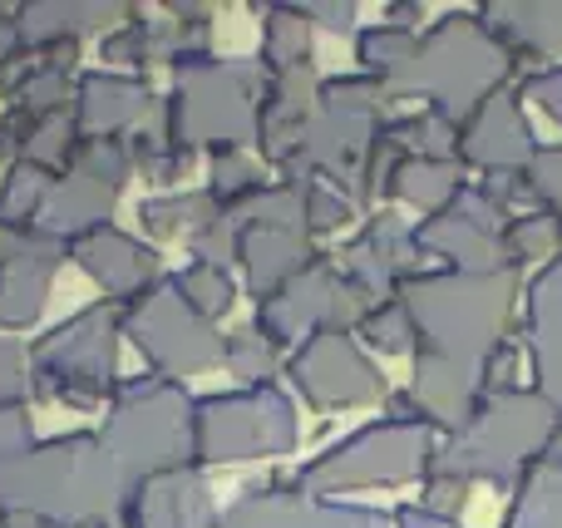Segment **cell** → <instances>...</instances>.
<instances>
[{
    "label": "cell",
    "mask_w": 562,
    "mask_h": 528,
    "mask_svg": "<svg viewBox=\"0 0 562 528\" xmlns=\"http://www.w3.org/2000/svg\"><path fill=\"white\" fill-rule=\"evenodd\" d=\"M400 302L415 326V381L385 395L395 420H415L445 440L464 430L484 401V366L508 341V316L518 306V272H415L400 282Z\"/></svg>",
    "instance_id": "6da1fadb"
},
{
    "label": "cell",
    "mask_w": 562,
    "mask_h": 528,
    "mask_svg": "<svg viewBox=\"0 0 562 528\" xmlns=\"http://www.w3.org/2000/svg\"><path fill=\"white\" fill-rule=\"evenodd\" d=\"M128 499L124 474L114 470L99 435H59L0 460V514H20L45 528H79L119 519Z\"/></svg>",
    "instance_id": "7a4b0ae2"
},
{
    "label": "cell",
    "mask_w": 562,
    "mask_h": 528,
    "mask_svg": "<svg viewBox=\"0 0 562 528\" xmlns=\"http://www.w3.org/2000/svg\"><path fill=\"white\" fill-rule=\"evenodd\" d=\"M518 69V59L488 35V25L474 15H445L429 30H419V49L409 59V69L390 85V99L419 94L425 109L445 114L449 124H464L484 99L504 94L508 75Z\"/></svg>",
    "instance_id": "3957f363"
},
{
    "label": "cell",
    "mask_w": 562,
    "mask_h": 528,
    "mask_svg": "<svg viewBox=\"0 0 562 528\" xmlns=\"http://www.w3.org/2000/svg\"><path fill=\"white\" fill-rule=\"evenodd\" d=\"M558 420L562 415L533 385L488 391L464 420V430L439 440L429 474H454L464 484H518L538 464Z\"/></svg>",
    "instance_id": "277c9868"
},
{
    "label": "cell",
    "mask_w": 562,
    "mask_h": 528,
    "mask_svg": "<svg viewBox=\"0 0 562 528\" xmlns=\"http://www.w3.org/2000/svg\"><path fill=\"white\" fill-rule=\"evenodd\" d=\"M267 75L257 59H188L178 65L173 94L164 104V138L188 154L198 148H257V109Z\"/></svg>",
    "instance_id": "5b68a950"
},
{
    "label": "cell",
    "mask_w": 562,
    "mask_h": 528,
    "mask_svg": "<svg viewBox=\"0 0 562 528\" xmlns=\"http://www.w3.org/2000/svg\"><path fill=\"white\" fill-rule=\"evenodd\" d=\"M99 445L109 450L128 490L158 474L188 470L193 464V395L158 375L124 381L109 401Z\"/></svg>",
    "instance_id": "8992f818"
},
{
    "label": "cell",
    "mask_w": 562,
    "mask_h": 528,
    "mask_svg": "<svg viewBox=\"0 0 562 528\" xmlns=\"http://www.w3.org/2000/svg\"><path fill=\"white\" fill-rule=\"evenodd\" d=\"M435 450H439V435L429 425L385 415V420L360 425L356 435L311 454L296 470V484L306 494H316V499H340V494L380 490V484H409V480L425 484Z\"/></svg>",
    "instance_id": "52a82bcc"
},
{
    "label": "cell",
    "mask_w": 562,
    "mask_h": 528,
    "mask_svg": "<svg viewBox=\"0 0 562 528\" xmlns=\"http://www.w3.org/2000/svg\"><path fill=\"white\" fill-rule=\"evenodd\" d=\"M119 336H124V306L94 302L79 306L69 322L45 332L30 346V371L49 401L99 405L119 391Z\"/></svg>",
    "instance_id": "ba28073f"
},
{
    "label": "cell",
    "mask_w": 562,
    "mask_h": 528,
    "mask_svg": "<svg viewBox=\"0 0 562 528\" xmlns=\"http://www.w3.org/2000/svg\"><path fill=\"white\" fill-rule=\"evenodd\" d=\"M301 440L296 401L281 385H252L193 401V464H247V460H281Z\"/></svg>",
    "instance_id": "9c48e42d"
},
{
    "label": "cell",
    "mask_w": 562,
    "mask_h": 528,
    "mask_svg": "<svg viewBox=\"0 0 562 528\" xmlns=\"http://www.w3.org/2000/svg\"><path fill=\"white\" fill-rule=\"evenodd\" d=\"M124 336L138 346L148 375L183 385L188 375H203L223 366V341L207 316H198L173 287V277L154 282L144 296L124 306Z\"/></svg>",
    "instance_id": "30bf717a"
},
{
    "label": "cell",
    "mask_w": 562,
    "mask_h": 528,
    "mask_svg": "<svg viewBox=\"0 0 562 528\" xmlns=\"http://www.w3.org/2000/svg\"><path fill=\"white\" fill-rule=\"evenodd\" d=\"M370 306H380L370 292H360L346 272L336 267V257L321 252L301 277H291L281 292L257 302V332L272 346H301L316 332H360V322L370 316Z\"/></svg>",
    "instance_id": "8fae6325"
},
{
    "label": "cell",
    "mask_w": 562,
    "mask_h": 528,
    "mask_svg": "<svg viewBox=\"0 0 562 528\" xmlns=\"http://www.w3.org/2000/svg\"><path fill=\"white\" fill-rule=\"evenodd\" d=\"M291 391L311 411H356V405H380L390 395L380 366L356 341V332H316L286 356Z\"/></svg>",
    "instance_id": "7c38bea8"
},
{
    "label": "cell",
    "mask_w": 562,
    "mask_h": 528,
    "mask_svg": "<svg viewBox=\"0 0 562 528\" xmlns=\"http://www.w3.org/2000/svg\"><path fill=\"white\" fill-rule=\"evenodd\" d=\"M504 223L494 203L484 198V188H459V198L445 213L419 217L415 247L419 257H439L445 272H498L504 267Z\"/></svg>",
    "instance_id": "4fadbf2b"
},
{
    "label": "cell",
    "mask_w": 562,
    "mask_h": 528,
    "mask_svg": "<svg viewBox=\"0 0 562 528\" xmlns=\"http://www.w3.org/2000/svg\"><path fill=\"white\" fill-rule=\"evenodd\" d=\"M217 528H395L390 514L366 504L316 499L296 480L291 484H252L223 509Z\"/></svg>",
    "instance_id": "5bb4252c"
},
{
    "label": "cell",
    "mask_w": 562,
    "mask_h": 528,
    "mask_svg": "<svg viewBox=\"0 0 562 528\" xmlns=\"http://www.w3.org/2000/svg\"><path fill=\"white\" fill-rule=\"evenodd\" d=\"M65 252L69 247L45 237L40 227L0 223V326L20 332V326L40 322Z\"/></svg>",
    "instance_id": "9a60e30c"
},
{
    "label": "cell",
    "mask_w": 562,
    "mask_h": 528,
    "mask_svg": "<svg viewBox=\"0 0 562 528\" xmlns=\"http://www.w3.org/2000/svg\"><path fill=\"white\" fill-rule=\"evenodd\" d=\"M69 257H75L79 272L104 292V302H114V306H128L154 282H164V257H158V247L138 243L134 233H124V227H114V223L94 227V233L79 237V243H69Z\"/></svg>",
    "instance_id": "2e32d148"
},
{
    "label": "cell",
    "mask_w": 562,
    "mask_h": 528,
    "mask_svg": "<svg viewBox=\"0 0 562 528\" xmlns=\"http://www.w3.org/2000/svg\"><path fill=\"white\" fill-rule=\"evenodd\" d=\"M538 154V138L528 128V114L518 94H494L459 124V164L484 173H524Z\"/></svg>",
    "instance_id": "e0dca14e"
},
{
    "label": "cell",
    "mask_w": 562,
    "mask_h": 528,
    "mask_svg": "<svg viewBox=\"0 0 562 528\" xmlns=\"http://www.w3.org/2000/svg\"><path fill=\"white\" fill-rule=\"evenodd\" d=\"M217 519H223V509H217L213 484L198 464L134 484L124 509H119L124 528H217Z\"/></svg>",
    "instance_id": "ac0fdd59"
},
{
    "label": "cell",
    "mask_w": 562,
    "mask_h": 528,
    "mask_svg": "<svg viewBox=\"0 0 562 528\" xmlns=\"http://www.w3.org/2000/svg\"><path fill=\"white\" fill-rule=\"evenodd\" d=\"M524 346L533 391L562 415V257L543 262L524 296Z\"/></svg>",
    "instance_id": "d6986e66"
},
{
    "label": "cell",
    "mask_w": 562,
    "mask_h": 528,
    "mask_svg": "<svg viewBox=\"0 0 562 528\" xmlns=\"http://www.w3.org/2000/svg\"><path fill=\"white\" fill-rule=\"evenodd\" d=\"M75 128L79 138H128L154 114V94L138 75L119 69H89L75 85Z\"/></svg>",
    "instance_id": "ffe728a7"
},
{
    "label": "cell",
    "mask_w": 562,
    "mask_h": 528,
    "mask_svg": "<svg viewBox=\"0 0 562 528\" xmlns=\"http://www.w3.org/2000/svg\"><path fill=\"white\" fill-rule=\"evenodd\" d=\"M321 99V75L316 65L306 69H286V75H267L262 89V109H257V148H262L267 164H286L301 148L311 114H316Z\"/></svg>",
    "instance_id": "44dd1931"
},
{
    "label": "cell",
    "mask_w": 562,
    "mask_h": 528,
    "mask_svg": "<svg viewBox=\"0 0 562 528\" xmlns=\"http://www.w3.org/2000/svg\"><path fill=\"white\" fill-rule=\"evenodd\" d=\"M114 203H119V188H109L104 178L85 173V168H65V173H55V183H49V198H45V207H40L35 227L69 247V243H79V237H89L94 227H109Z\"/></svg>",
    "instance_id": "7402d4cb"
},
{
    "label": "cell",
    "mask_w": 562,
    "mask_h": 528,
    "mask_svg": "<svg viewBox=\"0 0 562 528\" xmlns=\"http://www.w3.org/2000/svg\"><path fill=\"white\" fill-rule=\"evenodd\" d=\"M316 257H321V247L301 227H243V237H237V262H243L247 287L257 292V302L281 292Z\"/></svg>",
    "instance_id": "603a6c76"
},
{
    "label": "cell",
    "mask_w": 562,
    "mask_h": 528,
    "mask_svg": "<svg viewBox=\"0 0 562 528\" xmlns=\"http://www.w3.org/2000/svg\"><path fill=\"white\" fill-rule=\"evenodd\" d=\"M128 15H134L128 5H104V0H35V5H20L15 25H20L25 45L55 49V45H75L89 30L109 35V30H119Z\"/></svg>",
    "instance_id": "cb8c5ba5"
},
{
    "label": "cell",
    "mask_w": 562,
    "mask_h": 528,
    "mask_svg": "<svg viewBox=\"0 0 562 528\" xmlns=\"http://www.w3.org/2000/svg\"><path fill=\"white\" fill-rule=\"evenodd\" d=\"M479 20L518 65L562 55V0H504V5H484Z\"/></svg>",
    "instance_id": "d4e9b609"
},
{
    "label": "cell",
    "mask_w": 562,
    "mask_h": 528,
    "mask_svg": "<svg viewBox=\"0 0 562 528\" xmlns=\"http://www.w3.org/2000/svg\"><path fill=\"white\" fill-rule=\"evenodd\" d=\"M459 173H464V164H454V158H405V164L395 168V178H390V198L419 207L425 217L445 213L459 198V188H464Z\"/></svg>",
    "instance_id": "484cf974"
},
{
    "label": "cell",
    "mask_w": 562,
    "mask_h": 528,
    "mask_svg": "<svg viewBox=\"0 0 562 528\" xmlns=\"http://www.w3.org/2000/svg\"><path fill=\"white\" fill-rule=\"evenodd\" d=\"M415 49H419V30L390 25V20H380V25H370V30H360V35H356L360 75L375 79V85L385 89V94H390V85H395V79L409 69Z\"/></svg>",
    "instance_id": "4316f807"
},
{
    "label": "cell",
    "mask_w": 562,
    "mask_h": 528,
    "mask_svg": "<svg viewBox=\"0 0 562 528\" xmlns=\"http://www.w3.org/2000/svg\"><path fill=\"white\" fill-rule=\"evenodd\" d=\"M223 213V207L207 198V188L203 193H154V198H144L138 203V217H144V233L154 237V243H173V237H193L198 227H207L213 217Z\"/></svg>",
    "instance_id": "83f0119b"
},
{
    "label": "cell",
    "mask_w": 562,
    "mask_h": 528,
    "mask_svg": "<svg viewBox=\"0 0 562 528\" xmlns=\"http://www.w3.org/2000/svg\"><path fill=\"white\" fill-rule=\"evenodd\" d=\"M262 15V75H286V69L311 65V25L296 5H267Z\"/></svg>",
    "instance_id": "f1b7e54d"
},
{
    "label": "cell",
    "mask_w": 562,
    "mask_h": 528,
    "mask_svg": "<svg viewBox=\"0 0 562 528\" xmlns=\"http://www.w3.org/2000/svg\"><path fill=\"white\" fill-rule=\"evenodd\" d=\"M498 528H562V474L558 470H528L514 484V499Z\"/></svg>",
    "instance_id": "f546056e"
},
{
    "label": "cell",
    "mask_w": 562,
    "mask_h": 528,
    "mask_svg": "<svg viewBox=\"0 0 562 528\" xmlns=\"http://www.w3.org/2000/svg\"><path fill=\"white\" fill-rule=\"evenodd\" d=\"M498 247H504V267H514V272L528 262H553V257H562V227H558V217L543 213V207L514 213L504 223Z\"/></svg>",
    "instance_id": "4dcf8cb0"
},
{
    "label": "cell",
    "mask_w": 562,
    "mask_h": 528,
    "mask_svg": "<svg viewBox=\"0 0 562 528\" xmlns=\"http://www.w3.org/2000/svg\"><path fill=\"white\" fill-rule=\"evenodd\" d=\"M267 188L262 164H257V148H227V154H213V168H207V198H213L223 213H237L243 203H252Z\"/></svg>",
    "instance_id": "1f68e13d"
},
{
    "label": "cell",
    "mask_w": 562,
    "mask_h": 528,
    "mask_svg": "<svg viewBox=\"0 0 562 528\" xmlns=\"http://www.w3.org/2000/svg\"><path fill=\"white\" fill-rule=\"evenodd\" d=\"M223 366H227V375H233L243 391H252V385H277L281 346L267 341L257 326H243V332H233L223 341Z\"/></svg>",
    "instance_id": "d6a6232c"
},
{
    "label": "cell",
    "mask_w": 562,
    "mask_h": 528,
    "mask_svg": "<svg viewBox=\"0 0 562 528\" xmlns=\"http://www.w3.org/2000/svg\"><path fill=\"white\" fill-rule=\"evenodd\" d=\"M173 287L183 292V302L193 306L198 316H207L213 326H217V316H227L233 312V302H237L233 272L217 267V262H188L183 272H173Z\"/></svg>",
    "instance_id": "836d02e7"
},
{
    "label": "cell",
    "mask_w": 562,
    "mask_h": 528,
    "mask_svg": "<svg viewBox=\"0 0 562 528\" xmlns=\"http://www.w3.org/2000/svg\"><path fill=\"white\" fill-rule=\"evenodd\" d=\"M49 183H55V173H45V168L35 164H10L5 173V188H0V223L10 227H35L40 207H45L49 198Z\"/></svg>",
    "instance_id": "e575fe53"
},
{
    "label": "cell",
    "mask_w": 562,
    "mask_h": 528,
    "mask_svg": "<svg viewBox=\"0 0 562 528\" xmlns=\"http://www.w3.org/2000/svg\"><path fill=\"white\" fill-rule=\"evenodd\" d=\"M360 346L366 351H380V356H415V326H409V312L400 296L390 302L370 306V316L360 322Z\"/></svg>",
    "instance_id": "d590c367"
},
{
    "label": "cell",
    "mask_w": 562,
    "mask_h": 528,
    "mask_svg": "<svg viewBox=\"0 0 562 528\" xmlns=\"http://www.w3.org/2000/svg\"><path fill=\"white\" fill-rule=\"evenodd\" d=\"M356 198L340 193V188L330 183H306L301 188V227H306V237H326V233H340V227L356 223Z\"/></svg>",
    "instance_id": "8d00e7d4"
},
{
    "label": "cell",
    "mask_w": 562,
    "mask_h": 528,
    "mask_svg": "<svg viewBox=\"0 0 562 528\" xmlns=\"http://www.w3.org/2000/svg\"><path fill=\"white\" fill-rule=\"evenodd\" d=\"M528 178V198H533V207H543L548 217H558L562 227V144H538L533 164L524 168Z\"/></svg>",
    "instance_id": "74e56055"
},
{
    "label": "cell",
    "mask_w": 562,
    "mask_h": 528,
    "mask_svg": "<svg viewBox=\"0 0 562 528\" xmlns=\"http://www.w3.org/2000/svg\"><path fill=\"white\" fill-rule=\"evenodd\" d=\"M134 15H138V10H134ZM134 15H128L119 30H109L104 45H99V49H104V65H114L119 75H124V69L154 65V55H148V25H144V20H134Z\"/></svg>",
    "instance_id": "f35d334b"
},
{
    "label": "cell",
    "mask_w": 562,
    "mask_h": 528,
    "mask_svg": "<svg viewBox=\"0 0 562 528\" xmlns=\"http://www.w3.org/2000/svg\"><path fill=\"white\" fill-rule=\"evenodd\" d=\"M30 385H35V371H30L25 346L0 336V405H25Z\"/></svg>",
    "instance_id": "ab89813d"
},
{
    "label": "cell",
    "mask_w": 562,
    "mask_h": 528,
    "mask_svg": "<svg viewBox=\"0 0 562 528\" xmlns=\"http://www.w3.org/2000/svg\"><path fill=\"white\" fill-rule=\"evenodd\" d=\"M469 490L474 484L454 480V474H425V484H419V504H425L429 514H439V519H454L469 509Z\"/></svg>",
    "instance_id": "60d3db41"
},
{
    "label": "cell",
    "mask_w": 562,
    "mask_h": 528,
    "mask_svg": "<svg viewBox=\"0 0 562 528\" xmlns=\"http://www.w3.org/2000/svg\"><path fill=\"white\" fill-rule=\"evenodd\" d=\"M296 10L306 15V25H321L330 35H360V25H356L360 10L350 0H301Z\"/></svg>",
    "instance_id": "b9f144b4"
},
{
    "label": "cell",
    "mask_w": 562,
    "mask_h": 528,
    "mask_svg": "<svg viewBox=\"0 0 562 528\" xmlns=\"http://www.w3.org/2000/svg\"><path fill=\"white\" fill-rule=\"evenodd\" d=\"M524 99L543 109L553 124H562V65H538L533 75L524 79Z\"/></svg>",
    "instance_id": "7bdbcfd3"
},
{
    "label": "cell",
    "mask_w": 562,
    "mask_h": 528,
    "mask_svg": "<svg viewBox=\"0 0 562 528\" xmlns=\"http://www.w3.org/2000/svg\"><path fill=\"white\" fill-rule=\"evenodd\" d=\"M35 445V425H30L25 405H0V460L10 454H25Z\"/></svg>",
    "instance_id": "ee69618b"
},
{
    "label": "cell",
    "mask_w": 562,
    "mask_h": 528,
    "mask_svg": "<svg viewBox=\"0 0 562 528\" xmlns=\"http://www.w3.org/2000/svg\"><path fill=\"white\" fill-rule=\"evenodd\" d=\"M390 524H395V528H459L454 519H439V514H429L425 504H400V509L390 514Z\"/></svg>",
    "instance_id": "f6af8a7d"
},
{
    "label": "cell",
    "mask_w": 562,
    "mask_h": 528,
    "mask_svg": "<svg viewBox=\"0 0 562 528\" xmlns=\"http://www.w3.org/2000/svg\"><path fill=\"white\" fill-rule=\"evenodd\" d=\"M538 470H558V474H562V420L553 425V435H548L543 454H538Z\"/></svg>",
    "instance_id": "bcb514c9"
},
{
    "label": "cell",
    "mask_w": 562,
    "mask_h": 528,
    "mask_svg": "<svg viewBox=\"0 0 562 528\" xmlns=\"http://www.w3.org/2000/svg\"><path fill=\"white\" fill-rule=\"evenodd\" d=\"M79 528H114V519H99V524H79Z\"/></svg>",
    "instance_id": "7dc6e473"
}]
</instances>
